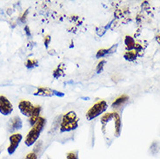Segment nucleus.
<instances>
[{
	"mask_svg": "<svg viewBox=\"0 0 160 159\" xmlns=\"http://www.w3.org/2000/svg\"><path fill=\"white\" fill-rule=\"evenodd\" d=\"M45 124H46V120L44 117H41L38 120V122L32 126V130L29 131V133L24 139V143L27 147L32 146L38 141Z\"/></svg>",
	"mask_w": 160,
	"mask_h": 159,
	"instance_id": "f257e3e1",
	"label": "nucleus"
},
{
	"mask_svg": "<svg viewBox=\"0 0 160 159\" xmlns=\"http://www.w3.org/2000/svg\"><path fill=\"white\" fill-rule=\"evenodd\" d=\"M78 127V117L75 112H69L64 114L60 123V132H70Z\"/></svg>",
	"mask_w": 160,
	"mask_h": 159,
	"instance_id": "f03ea898",
	"label": "nucleus"
},
{
	"mask_svg": "<svg viewBox=\"0 0 160 159\" xmlns=\"http://www.w3.org/2000/svg\"><path fill=\"white\" fill-rule=\"evenodd\" d=\"M107 108H108V103H106V101L100 100L89 109L88 112H86V118L89 121L96 118L98 116L103 114L107 110Z\"/></svg>",
	"mask_w": 160,
	"mask_h": 159,
	"instance_id": "7ed1b4c3",
	"label": "nucleus"
},
{
	"mask_svg": "<svg viewBox=\"0 0 160 159\" xmlns=\"http://www.w3.org/2000/svg\"><path fill=\"white\" fill-rule=\"evenodd\" d=\"M22 139H23V136L19 133H15V134H12V135L10 136V137H9L10 144L7 148V152H8L9 155L14 154V152L19 146Z\"/></svg>",
	"mask_w": 160,
	"mask_h": 159,
	"instance_id": "20e7f679",
	"label": "nucleus"
},
{
	"mask_svg": "<svg viewBox=\"0 0 160 159\" xmlns=\"http://www.w3.org/2000/svg\"><path fill=\"white\" fill-rule=\"evenodd\" d=\"M34 96H39V97H64V94L63 92H58L56 90H52L51 88L48 87H39L38 88L36 92L33 93Z\"/></svg>",
	"mask_w": 160,
	"mask_h": 159,
	"instance_id": "39448f33",
	"label": "nucleus"
},
{
	"mask_svg": "<svg viewBox=\"0 0 160 159\" xmlns=\"http://www.w3.org/2000/svg\"><path fill=\"white\" fill-rule=\"evenodd\" d=\"M13 112V105L10 100L4 97L0 96V114L4 116L11 115Z\"/></svg>",
	"mask_w": 160,
	"mask_h": 159,
	"instance_id": "423d86ee",
	"label": "nucleus"
},
{
	"mask_svg": "<svg viewBox=\"0 0 160 159\" xmlns=\"http://www.w3.org/2000/svg\"><path fill=\"white\" fill-rule=\"evenodd\" d=\"M18 109H19L20 112L25 117H30L32 115V112L34 109V106L30 101L27 100H22L20 101L18 103Z\"/></svg>",
	"mask_w": 160,
	"mask_h": 159,
	"instance_id": "0eeeda50",
	"label": "nucleus"
},
{
	"mask_svg": "<svg viewBox=\"0 0 160 159\" xmlns=\"http://www.w3.org/2000/svg\"><path fill=\"white\" fill-rule=\"evenodd\" d=\"M117 48H118V44L112 45V47H110L109 49H101V50H99L98 52H97L96 57L97 58H102V57L109 56L111 54H113V53L116 52Z\"/></svg>",
	"mask_w": 160,
	"mask_h": 159,
	"instance_id": "6e6552de",
	"label": "nucleus"
},
{
	"mask_svg": "<svg viewBox=\"0 0 160 159\" xmlns=\"http://www.w3.org/2000/svg\"><path fill=\"white\" fill-rule=\"evenodd\" d=\"M40 113H41V106H39V105L34 106V109H33V111L32 112V115L29 117V123L32 126H33L38 122V120L41 117Z\"/></svg>",
	"mask_w": 160,
	"mask_h": 159,
	"instance_id": "1a4fd4ad",
	"label": "nucleus"
},
{
	"mask_svg": "<svg viewBox=\"0 0 160 159\" xmlns=\"http://www.w3.org/2000/svg\"><path fill=\"white\" fill-rule=\"evenodd\" d=\"M113 120H114V126H115V136L118 137L121 134V130H122V123H121L120 116L118 113H114Z\"/></svg>",
	"mask_w": 160,
	"mask_h": 159,
	"instance_id": "9d476101",
	"label": "nucleus"
},
{
	"mask_svg": "<svg viewBox=\"0 0 160 159\" xmlns=\"http://www.w3.org/2000/svg\"><path fill=\"white\" fill-rule=\"evenodd\" d=\"M114 117V113H107V114H104L102 117H101V124H102V131H103V133L105 134V127H106V124L111 121L112 119H113Z\"/></svg>",
	"mask_w": 160,
	"mask_h": 159,
	"instance_id": "9b49d317",
	"label": "nucleus"
},
{
	"mask_svg": "<svg viewBox=\"0 0 160 159\" xmlns=\"http://www.w3.org/2000/svg\"><path fill=\"white\" fill-rule=\"evenodd\" d=\"M23 126V123H22V120L20 119L19 117H15L11 120V128H10V131H16V130H20Z\"/></svg>",
	"mask_w": 160,
	"mask_h": 159,
	"instance_id": "f8f14e48",
	"label": "nucleus"
},
{
	"mask_svg": "<svg viewBox=\"0 0 160 159\" xmlns=\"http://www.w3.org/2000/svg\"><path fill=\"white\" fill-rule=\"evenodd\" d=\"M124 44L126 49L129 51H133V49H136V43L133 37L131 36H126L124 38Z\"/></svg>",
	"mask_w": 160,
	"mask_h": 159,
	"instance_id": "ddd939ff",
	"label": "nucleus"
},
{
	"mask_svg": "<svg viewBox=\"0 0 160 159\" xmlns=\"http://www.w3.org/2000/svg\"><path fill=\"white\" fill-rule=\"evenodd\" d=\"M129 100V97L126 95H122L119 97H118L113 103H112V107L117 108L123 105L124 103H126Z\"/></svg>",
	"mask_w": 160,
	"mask_h": 159,
	"instance_id": "4468645a",
	"label": "nucleus"
},
{
	"mask_svg": "<svg viewBox=\"0 0 160 159\" xmlns=\"http://www.w3.org/2000/svg\"><path fill=\"white\" fill-rule=\"evenodd\" d=\"M138 51H128L124 53V58L127 61H134L138 57Z\"/></svg>",
	"mask_w": 160,
	"mask_h": 159,
	"instance_id": "2eb2a0df",
	"label": "nucleus"
},
{
	"mask_svg": "<svg viewBox=\"0 0 160 159\" xmlns=\"http://www.w3.org/2000/svg\"><path fill=\"white\" fill-rule=\"evenodd\" d=\"M38 65V61L34 58H29L25 63V66L27 69H32V68L37 67Z\"/></svg>",
	"mask_w": 160,
	"mask_h": 159,
	"instance_id": "dca6fc26",
	"label": "nucleus"
},
{
	"mask_svg": "<svg viewBox=\"0 0 160 159\" xmlns=\"http://www.w3.org/2000/svg\"><path fill=\"white\" fill-rule=\"evenodd\" d=\"M63 64H60L58 67L57 68L56 70L53 72V77L55 78H58L62 75H64V70H63Z\"/></svg>",
	"mask_w": 160,
	"mask_h": 159,
	"instance_id": "f3484780",
	"label": "nucleus"
},
{
	"mask_svg": "<svg viewBox=\"0 0 160 159\" xmlns=\"http://www.w3.org/2000/svg\"><path fill=\"white\" fill-rule=\"evenodd\" d=\"M66 159H79L78 157V151H70L66 154Z\"/></svg>",
	"mask_w": 160,
	"mask_h": 159,
	"instance_id": "a211bd4d",
	"label": "nucleus"
},
{
	"mask_svg": "<svg viewBox=\"0 0 160 159\" xmlns=\"http://www.w3.org/2000/svg\"><path fill=\"white\" fill-rule=\"evenodd\" d=\"M106 64V61L105 60H101L98 64L97 65L96 68V72L97 73H101V72L104 71V64Z\"/></svg>",
	"mask_w": 160,
	"mask_h": 159,
	"instance_id": "6ab92c4d",
	"label": "nucleus"
},
{
	"mask_svg": "<svg viewBox=\"0 0 160 159\" xmlns=\"http://www.w3.org/2000/svg\"><path fill=\"white\" fill-rule=\"evenodd\" d=\"M24 159H38V153H36L35 151H32V152H30V153H28L26 155Z\"/></svg>",
	"mask_w": 160,
	"mask_h": 159,
	"instance_id": "aec40b11",
	"label": "nucleus"
},
{
	"mask_svg": "<svg viewBox=\"0 0 160 159\" xmlns=\"http://www.w3.org/2000/svg\"><path fill=\"white\" fill-rule=\"evenodd\" d=\"M51 40H52V38H51V37L49 36V35L44 37V45H45V47L46 48L48 47V45H49V44H50V42H51Z\"/></svg>",
	"mask_w": 160,
	"mask_h": 159,
	"instance_id": "412c9836",
	"label": "nucleus"
},
{
	"mask_svg": "<svg viewBox=\"0 0 160 159\" xmlns=\"http://www.w3.org/2000/svg\"><path fill=\"white\" fill-rule=\"evenodd\" d=\"M24 30H25V32H26V34H27L28 36H30V35H31V32H30V29H29L28 26H25Z\"/></svg>",
	"mask_w": 160,
	"mask_h": 159,
	"instance_id": "4be33fe9",
	"label": "nucleus"
},
{
	"mask_svg": "<svg viewBox=\"0 0 160 159\" xmlns=\"http://www.w3.org/2000/svg\"><path fill=\"white\" fill-rule=\"evenodd\" d=\"M156 40H157V42L160 44V34L158 35V36L156 37Z\"/></svg>",
	"mask_w": 160,
	"mask_h": 159,
	"instance_id": "5701e85b",
	"label": "nucleus"
}]
</instances>
